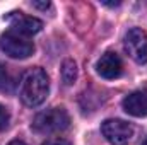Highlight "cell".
Segmentation results:
<instances>
[{"label":"cell","instance_id":"1","mask_svg":"<svg viewBox=\"0 0 147 145\" xmlns=\"http://www.w3.org/2000/svg\"><path fill=\"white\" fill-rule=\"evenodd\" d=\"M48 92H50V79L43 68H38V67L29 68L22 75L19 96L26 106L36 108L39 104H43Z\"/></svg>","mask_w":147,"mask_h":145},{"label":"cell","instance_id":"2","mask_svg":"<svg viewBox=\"0 0 147 145\" xmlns=\"http://www.w3.org/2000/svg\"><path fill=\"white\" fill-rule=\"evenodd\" d=\"M70 126V116L63 108H50L43 113H39L34 121L33 128L38 133H60Z\"/></svg>","mask_w":147,"mask_h":145},{"label":"cell","instance_id":"3","mask_svg":"<svg viewBox=\"0 0 147 145\" xmlns=\"http://www.w3.org/2000/svg\"><path fill=\"white\" fill-rule=\"evenodd\" d=\"M0 50L5 55H9L10 58L24 60V58H28L34 53V44L26 36H22L19 33L7 31L0 36Z\"/></svg>","mask_w":147,"mask_h":145},{"label":"cell","instance_id":"4","mask_svg":"<svg viewBox=\"0 0 147 145\" xmlns=\"http://www.w3.org/2000/svg\"><path fill=\"white\" fill-rule=\"evenodd\" d=\"M101 133L111 145H127L134 140L135 128L123 119H106L101 125Z\"/></svg>","mask_w":147,"mask_h":145},{"label":"cell","instance_id":"5","mask_svg":"<svg viewBox=\"0 0 147 145\" xmlns=\"http://www.w3.org/2000/svg\"><path fill=\"white\" fill-rule=\"evenodd\" d=\"M125 50L137 63H147V33L140 28H134L125 36Z\"/></svg>","mask_w":147,"mask_h":145},{"label":"cell","instance_id":"6","mask_svg":"<svg viewBox=\"0 0 147 145\" xmlns=\"http://www.w3.org/2000/svg\"><path fill=\"white\" fill-rule=\"evenodd\" d=\"M10 24V31L14 33H19L22 36H31V34H36L43 29V22L38 19V17H33V15H26L22 12H10L7 17H5Z\"/></svg>","mask_w":147,"mask_h":145},{"label":"cell","instance_id":"7","mask_svg":"<svg viewBox=\"0 0 147 145\" xmlns=\"http://www.w3.org/2000/svg\"><path fill=\"white\" fill-rule=\"evenodd\" d=\"M96 72L99 73L103 79L106 80H115L123 73V62L121 58L113 53V51H106L96 63Z\"/></svg>","mask_w":147,"mask_h":145},{"label":"cell","instance_id":"8","mask_svg":"<svg viewBox=\"0 0 147 145\" xmlns=\"http://www.w3.org/2000/svg\"><path fill=\"white\" fill-rule=\"evenodd\" d=\"M121 106L125 109V113H128L130 116H135V118L147 116V89L135 91V92L128 94L123 99Z\"/></svg>","mask_w":147,"mask_h":145},{"label":"cell","instance_id":"9","mask_svg":"<svg viewBox=\"0 0 147 145\" xmlns=\"http://www.w3.org/2000/svg\"><path fill=\"white\" fill-rule=\"evenodd\" d=\"M77 79V65L74 60H65L62 63V80L65 85H72Z\"/></svg>","mask_w":147,"mask_h":145},{"label":"cell","instance_id":"10","mask_svg":"<svg viewBox=\"0 0 147 145\" xmlns=\"http://www.w3.org/2000/svg\"><path fill=\"white\" fill-rule=\"evenodd\" d=\"M10 87H12V79L7 72V67L0 63V92L10 91Z\"/></svg>","mask_w":147,"mask_h":145},{"label":"cell","instance_id":"11","mask_svg":"<svg viewBox=\"0 0 147 145\" xmlns=\"http://www.w3.org/2000/svg\"><path fill=\"white\" fill-rule=\"evenodd\" d=\"M9 119H10V114H9L7 108L0 104V132L7 128V125H9Z\"/></svg>","mask_w":147,"mask_h":145},{"label":"cell","instance_id":"12","mask_svg":"<svg viewBox=\"0 0 147 145\" xmlns=\"http://www.w3.org/2000/svg\"><path fill=\"white\" fill-rule=\"evenodd\" d=\"M43 145H72L69 140H65V138H50V140H46Z\"/></svg>","mask_w":147,"mask_h":145},{"label":"cell","instance_id":"13","mask_svg":"<svg viewBox=\"0 0 147 145\" xmlns=\"http://www.w3.org/2000/svg\"><path fill=\"white\" fill-rule=\"evenodd\" d=\"M31 5L34 9H43V10L50 9V2H31Z\"/></svg>","mask_w":147,"mask_h":145},{"label":"cell","instance_id":"14","mask_svg":"<svg viewBox=\"0 0 147 145\" xmlns=\"http://www.w3.org/2000/svg\"><path fill=\"white\" fill-rule=\"evenodd\" d=\"M9 145H26V144H24L22 140H12V142H10Z\"/></svg>","mask_w":147,"mask_h":145},{"label":"cell","instance_id":"15","mask_svg":"<svg viewBox=\"0 0 147 145\" xmlns=\"http://www.w3.org/2000/svg\"><path fill=\"white\" fill-rule=\"evenodd\" d=\"M142 145H147V138H146V140H144V144H142Z\"/></svg>","mask_w":147,"mask_h":145}]
</instances>
